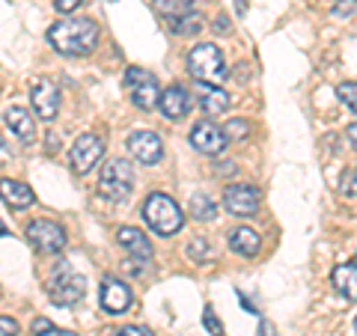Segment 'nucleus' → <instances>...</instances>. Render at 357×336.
Instances as JSON below:
<instances>
[{"label":"nucleus","mask_w":357,"mask_h":336,"mask_svg":"<svg viewBox=\"0 0 357 336\" xmlns=\"http://www.w3.org/2000/svg\"><path fill=\"white\" fill-rule=\"evenodd\" d=\"M48 42L57 48L66 57H84L96 48L98 42V24L89 18H66L57 21L48 30Z\"/></svg>","instance_id":"nucleus-1"},{"label":"nucleus","mask_w":357,"mask_h":336,"mask_svg":"<svg viewBox=\"0 0 357 336\" xmlns=\"http://www.w3.org/2000/svg\"><path fill=\"white\" fill-rule=\"evenodd\" d=\"M188 69H191V75L197 77V81L215 84V86H220L229 77L227 63H223V54H220V48L215 42L194 45L191 54H188Z\"/></svg>","instance_id":"nucleus-2"},{"label":"nucleus","mask_w":357,"mask_h":336,"mask_svg":"<svg viewBox=\"0 0 357 336\" xmlns=\"http://www.w3.org/2000/svg\"><path fill=\"white\" fill-rule=\"evenodd\" d=\"M143 217H146V223L158 235H176L185 223L182 208H178L167 194H152L146 203H143Z\"/></svg>","instance_id":"nucleus-3"},{"label":"nucleus","mask_w":357,"mask_h":336,"mask_svg":"<svg viewBox=\"0 0 357 336\" xmlns=\"http://www.w3.org/2000/svg\"><path fill=\"white\" fill-rule=\"evenodd\" d=\"M134 188V170L126 158H110L98 176V194L110 203H122Z\"/></svg>","instance_id":"nucleus-4"},{"label":"nucleus","mask_w":357,"mask_h":336,"mask_svg":"<svg viewBox=\"0 0 357 336\" xmlns=\"http://www.w3.org/2000/svg\"><path fill=\"white\" fill-rule=\"evenodd\" d=\"M84 277L81 274H75L69 265H60V268H54V274L48 280V295L54 304H60V307H75L77 300L84 298Z\"/></svg>","instance_id":"nucleus-5"},{"label":"nucleus","mask_w":357,"mask_h":336,"mask_svg":"<svg viewBox=\"0 0 357 336\" xmlns=\"http://www.w3.org/2000/svg\"><path fill=\"white\" fill-rule=\"evenodd\" d=\"M126 86L131 93V102L140 110H155V105H161V86H158V77L152 72L131 66L126 72Z\"/></svg>","instance_id":"nucleus-6"},{"label":"nucleus","mask_w":357,"mask_h":336,"mask_svg":"<svg viewBox=\"0 0 357 336\" xmlns=\"http://www.w3.org/2000/svg\"><path fill=\"white\" fill-rule=\"evenodd\" d=\"M27 241L42 253H60L66 247V232L54 220H33L27 223Z\"/></svg>","instance_id":"nucleus-7"},{"label":"nucleus","mask_w":357,"mask_h":336,"mask_svg":"<svg viewBox=\"0 0 357 336\" xmlns=\"http://www.w3.org/2000/svg\"><path fill=\"white\" fill-rule=\"evenodd\" d=\"M227 143H229L227 131L218 128L215 122H197L191 128V146L203 155H220L227 149Z\"/></svg>","instance_id":"nucleus-8"},{"label":"nucleus","mask_w":357,"mask_h":336,"mask_svg":"<svg viewBox=\"0 0 357 336\" xmlns=\"http://www.w3.org/2000/svg\"><path fill=\"white\" fill-rule=\"evenodd\" d=\"M30 105L33 110H36V116L42 119H54L60 110V89L54 81H48V77H39L36 84H33L30 89Z\"/></svg>","instance_id":"nucleus-9"},{"label":"nucleus","mask_w":357,"mask_h":336,"mask_svg":"<svg viewBox=\"0 0 357 336\" xmlns=\"http://www.w3.org/2000/svg\"><path fill=\"white\" fill-rule=\"evenodd\" d=\"M102 152H105V146L96 134H81V137L75 140L72 152H69V161L75 167V173H89L96 167V161L102 158Z\"/></svg>","instance_id":"nucleus-10"},{"label":"nucleus","mask_w":357,"mask_h":336,"mask_svg":"<svg viewBox=\"0 0 357 336\" xmlns=\"http://www.w3.org/2000/svg\"><path fill=\"white\" fill-rule=\"evenodd\" d=\"M223 206L236 217H250V215H256V208H259V190L250 185H232V188H227V194H223Z\"/></svg>","instance_id":"nucleus-11"},{"label":"nucleus","mask_w":357,"mask_h":336,"mask_svg":"<svg viewBox=\"0 0 357 336\" xmlns=\"http://www.w3.org/2000/svg\"><path fill=\"white\" fill-rule=\"evenodd\" d=\"M128 152L134 155L137 161H143V164H158L161 161V155H164V143H161V137L155 131H134V134H128Z\"/></svg>","instance_id":"nucleus-12"},{"label":"nucleus","mask_w":357,"mask_h":336,"mask_svg":"<svg viewBox=\"0 0 357 336\" xmlns=\"http://www.w3.org/2000/svg\"><path fill=\"white\" fill-rule=\"evenodd\" d=\"M102 307L107 316H122L131 307V289L116 277L102 280Z\"/></svg>","instance_id":"nucleus-13"},{"label":"nucleus","mask_w":357,"mask_h":336,"mask_svg":"<svg viewBox=\"0 0 357 336\" xmlns=\"http://www.w3.org/2000/svg\"><path fill=\"white\" fill-rule=\"evenodd\" d=\"M161 114L167 119H182L188 116V110H191V96H188V89L185 86H167L164 93H161Z\"/></svg>","instance_id":"nucleus-14"},{"label":"nucleus","mask_w":357,"mask_h":336,"mask_svg":"<svg viewBox=\"0 0 357 336\" xmlns=\"http://www.w3.org/2000/svg\"><path fill=\"white\" fill-rule=\"evenodd\" d=\"M197 102H199V107H203L206 114L215 116V114H223V110L229 107L232 98H229L227 93H223L220 86H215V84H203V81H199V84H197Z\"/></svg>","instance_id":"nucleus-15"},{"label":"nucleus","mask_w":357,"mask_h":336,"mask_svg":"<svg viewBox=\"0 0 357 336\" xmlns=\"http://www.w3.org/2000/svg\"><path fill=\"white\" fill-rule=\"evenodd\" d=\"M229 247H232V253H238V256H244V259H250V256H256V253L262 250V238L250 227H238V229L229 232Z\"/></svg>","instance_id":"nucleus-16"},{"label":"nucleus","mask_w":357,"mask_h":336,"mask_svg":"<svg viewBox=\"0 0 357 336\" xmlns=\"http://www.w3.org/2000/svg\"><path fill=\"white\" fill-rule=\"evenodd\" d=\"M116 241H119L131 256H137V259H149V256H152V244L146 241V235H143L140 229H134V227H122V229L116 232Z\"/></svg>","instance_id":"nucleus-17"},{"label":"nucleus","mask_w":357,"mask_h":336,"mask_svg":"<svg viewBox=\"0 0 357 336\" xmlns=\"http://www.w3.org/2000/svg\"><path fill=\"white\" fill-rule=\"evenodd\" d=\"M3 119H6V128L13 131V134H18V137L24 140V143H30L33 137H36V122L30 119L27 110H21V107H9Z\"/></svg>","instance_id":"nucleus-18"},{"label":"nucleus","mask_w":357,"mask_h":336,"mask_svg":"<svg viewBox=\"0 0 357 336\" xmlns=\"http://www.w3.org/2000/svg\"><path fill=\"white\" fill-rule=\"evenodd\" d=\"M0 190H3V199H6V206H13V208H27V206H33V190H30V185H24V182H13V178H3L0 182Z\"/></svg>","instance_id":"nucleus-19"},{"label":"nucleus","mask_w":357,"mask_h":336,"mask_svg":"<svg viewBox=\"0 0 357 336\" xmlns=\"http://www.w3.org/2000/svg\"><path fill=\"white\" fill-rule=\"evenodd\" d=\"M333 286L340 289V295H345L349 300H357V265H337L333 268Z\"/></svg>","instance_id":"nucleus-20"},{"label":"nucleus","mask_w":357,"mask_h":336,"mask_svg":"<svg viewBox=\"0 0 357 336\" xmlns=\"http://www.w3.org/2000/svg\"><path fill=\"white\" fill-rule=\"evenodd\" d=\"M191 217L197 220H215L218 217V208H215V199H211L208 194H194L191 197Z\"/></svg>","instance_id":"nucleus-21"},{"label":"nucleus","mask_w":357,"mask_h":336,"mask_svg":"<svg viewBox=\"0 0 357 336\" xmlns=\"http://www.w3.org/2000/svg\"><path fill=\"white\" fill-rule=\"evenodd\" d=\"M170 24H173V33H178V36H194V33H199L206 27V21H203V15H199V13H188L182 18L170 21Z\"/></svg>","instance_id":"nucleus-22"},{"label":"nucleus","mask_w":357,"mask_h":336,"mask_svg":"<svg viewBox=\"0 0 357 336\" xmlns=\"http://www.w3.org/2000/svg\"><path fill=\"white\" fill-rule=\"evenodd\" d=\"M337 96H340V102H342L345 107L357 114V81H345V84H340V86H337Z\"/></svg>","instance_id":"nucleus-23"},{"label":"nucleus","mask_w":357,"mask_h":336,"mask_svg":"<svg viewBox=\"0 0 357 336\" xmlns=\"http://www.w3.org/2000/svg\"><path fill=\"white\" fill-rule=\"evenodd\" d=\"M33 336H75V333H69V330H57L48 319H36V321H33Z\"/></svg>","instance_id":"nucleus-24"},{"label":"nucleus","mask_w":357,"mask_h":336,"mask_svg":"<svg viewBox=\"0 0 357 336\" xmlns=\"http://www.w3.org/2000/svg\"><path fill=\"white\" fill-rule=\"evenodd\" d=\"M248 131H250V122H248V119H229V122H227V137H229V140L248 137Z\"/></svg>","instance_id":"nucleus-25"},{"label":"nucleus","mask_w":357,"mask_h":336,"mask_svg":"<svg viewBox=\"0 0 357 336\" xmlns=\"http://www.w3.org/2000/svg\"><path fill=\"white\" fill-rule=\"evenodd\" d=\"M203 324H206V330H208L211 336H223L220 321H218V316H215V310H211V307L203 310Z\"/></svg>","instance_id":"nucleus-26"},{"label":"nucleus","mask_w":357,"mask_h":336,"mask_svg":"<svg viewBox=\"0 0 357 336\" xmlns=\"http://www.w3.org/2000/svg\"><path fill=\"white\" fill-rule=\"evenodd\" d=\"M188 253H191L197 262H199V259H206V256L211 253V250H208V241H206V238H194V241H191V247H188Z\"/></svg>","instance_id":"nucleus-27"},{"label":"nucleus","mask_w":357,"mask_h":336,"mask_svg":"<svg viewBox=\"0 0 357 336\" xmlns=\"http://www.w3.org/2000/svg\"><path fill=\"white\" fill-rule=\"evenodd\" d=\"M107 336H155L149 328H137V324H128V328H119V330H110Z\"/></svg>","instance_id":"nucleus-28"},{"label":"nucleus","mask_w":357,"mask_h":336,"mask_svg":"<svg viewBox=\"0 0 357 336\" xmlns=\"http://www.w3.org/2000/svg\"><path fill=\"white\" fill-rule=\"evenodd\" d=\"M0 333L3 336H18V321L9 316H0Z\"/></svg>","instance_id":"nucleus-29"},{"label":"nucleus","mask_w":357,"mask_h":336,"mask_svg":"<svg viewBox=\"0 0 357 336\" xmlns=\"http://www.w3.org/2000/svg\"><path fill=\"white\" fill-rule=\"evenodd\" d=\"M84 0H54V6H57V13H63V15H72L77 6H81Z\"/></svg>","instance_id":"nucleus-30"},{"label":"nucleus","mask_w":357,"mask_h":336,"mask_svg":"<svg viewBox=\"0 0 357 336\" xmlns=\"http://www.w3.org/2000/svg\"><path fill=\"white\" fill-rule=\"evenodd\" d=\"M342 190H345L349 197H357V170L342 178Z\"/></svg>","instance_id":"nucleus-31"},{"label":"nucleus","mask_w":357,"mask_h":336,"mask_svg":"<svg viewBox=\"0 0 357 336\" xmlns=\"http://www.w3.org/2000/svg\"><path fill=\"white\" fill-rule=\"evenodd\" d=\"M351 13H354V0H337L333 15H351Z\"/></svg>","instance_id":"nucleus-32"},{"label":"nucleus","mask_w":357,"mask_h":336,"mask_svg":"<svg viewBox=\"0 0 357 336\" xmlns=\"http://www.w3.org/2000/svg\"><path fill=\"white\" fill-rule=\"evenodd\" d=\"M215 173H218V176H232V173H236V164H232V161H227V164L218 161V164H215Z\"/></svg>","instance_id":"nucleus-33"},{"label":"nucleus","mask_w":357,"mask_h":336,"mask_svg":"<svg viewBox=\"0 0 357 336\" xmlns=\"http://www.w3.org/2000/svg\"><path fill=\"white\" fill-rule=\"evenodd\" d=\"M345 137H349V143L357 149V122H351V125H349V131H345Z\"/></svg>","instance_id":"nucleus-34"},{"label":"nucleus","mask_w":357,"mask_h":336,"mask_svg":"<svg viewBox=\"0 0 357 336\" xmlns=\"http://www.w3.org/2000/svg\"><path fill=\"white\" fill-rule=\"evenodd\" d=\"M215 30H218V33H227V30H229V21H227V18H223V15H220V18L215 21Z\"/></svg>","instance_id":"nucleus-35"},{"label":"nucleus","mask_w":357,"mask_h":336,"mask_svg":"<svg viewBox=\"0 0 357 336\" xmlns=\"http://www.w3.org/2000/svg\"><path fill=\"white\" fill-rule=\"evenodd\" d=\"M271 333H274V328H271L268 321H262V324H259V336H271Z\"/></svg>","instance_id":"nucleus-36"},{"label":"nucleus","mask_w":357,"mask_h":336,"mask_svg":"<svg viewBox=\"0 0 357 336\" xmlns=\"http://www.w3.org/2000/svg\"><path fill=\"white\" fill-rule=\"evenodd\" d=\"M236 9H238V15L248 13V0H236Z\"/></svg>","instance_id":"nucleus-37"},{"label":"nucleus","mask_w":357,"mask_h":336,"mask_svg":"<svg viewBox=\"0 0 357 336\" xmlns=\"http://www.w3.org/2000/svg\"><path fill=\"white\" fill-rule=\"evenodd\" d=\"M354 330H357V319H354Z\"/></svg>","instance_id":"nucleus-38"}]
</instances>
